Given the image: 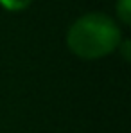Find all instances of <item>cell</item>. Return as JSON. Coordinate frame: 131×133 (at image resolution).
Here are the masks:
<instances>
[{
  "label": "cell",
  "mask_w": 131,
  "mask_h": 133,
  "mask_svg": "<svg viewBox=\"0 0 131 133\" xmlns=\"http://www.w3.org/2000/svg\"><path fill=\"white\" fill-rule=\"evenodd\" d=\"M66 42L70 50L83 59L108 56L120 43V31L109 16L92 13L81 16L68 31Z\"/></svg>",
  "instance_id": "obj_1"
},
{
  "label": "cell",
  "mask_w": 131,
  "mask_h": 133,
  "mask_svg": "<svg viewBox=\"0 0 131 133\" xmlns=\"http://www.w3.org/2000/svg\"><path fill=\"white\" fill-rule=\"evenodd\" d=\"M32 0H0V4L9 9V11H20V9H25Z\"/></svg>",
  "instance_id": "obj_2"
},
{
  "label": "cell",
  "mask_w": 131,
  "mask_h": 133,
  "mask_svg": "<svg viewBox=\"0 0 131 133\" xmlns=\"http://www.w3.org/2000/svg\"><path fill=\"white\" fill-rule=\"evenodd\" d=\"M117 9H119L120 18L126 23H129V0H120L119 5H117Z\"/></svg>",
  "instance_id": "obj_3"
}]
</instances>
